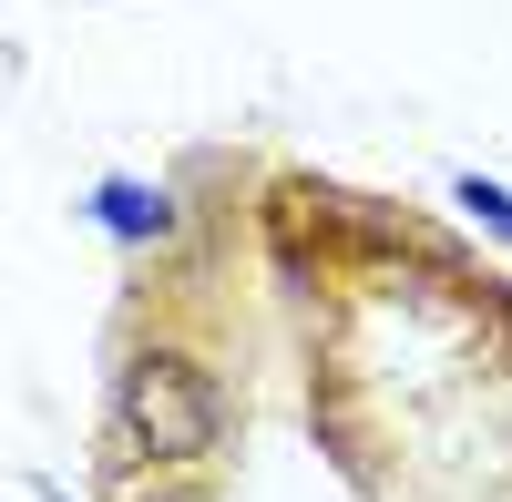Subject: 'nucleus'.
<instances>
[{
    "mask_svg": "<svg viewBox=\"0 0 512 502\" xmlns=\"http://www.w3.org/2000/svg\"><path fill=\"white\" fill-rule=\"evenodd\" d=\"M123 441L144 451V462H216L236 410H226V380L185 349H134V369H123Z\"/></svg>",
    "mask_w": 512,
    "mask_h": 502,
    "instance_id": "obj_1",
    "label": "nucleus"
},
{
    "mask_svg": "<svg viewBox=\"0 0 512 502\" xmlns=\"http://www.w3.org/2000/svg\"><path fill=\"white\" fill-rule=\"evenodd\" d=\"M144 502H216V492H205V482H154Z\"/></svg>",
    "mask_w": 512,
    "mask_h": 502,
    "instance_id": "obj_2",
    "label": "nucleus"
}]
</instances>
